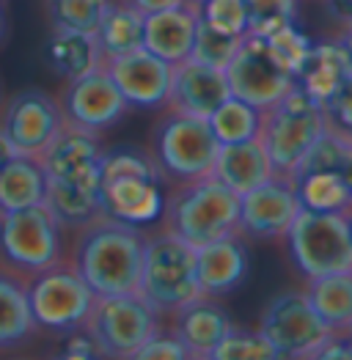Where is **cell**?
Returning a JSON list of instances; mask_svg holds the SVG:
<instances>
[{"instance_id": "f35d334b", "label": "cell", "mask_w": 352, "mask_h": 360, "mask_svg": "<svg viewBox=\"0 0 352 360\" xmlns=\"http://www.w3.org/2000/svg\"><path fill=\"white\" fill-rule=\"evenodd\" d=\"M325 8L336 22H341V25L352 22V0H325Z\"/></svg>"}, {"instance_id": "ffe728a7", "label": "cell", "mask_w": 352, "mask_h": 360, "mask_svg": "<svg viewBox=\"0 0 352 360\" xmlns=\"http://www.w3.org/2000/svg\"><path fill=\"white\" fill-rule=\"evenodd\" d=\"M196 28H199L196 3H182L174 8L149 11L144 14V47L149 53H154L157 58L176 66L184 58H190Z\"/></svg>"}, {"instance_id": "c3c4849f", "label": "cell", "mask_w": 352, "mask_h": 360, "mask_svg": "<svg viewBox=\"0 0 352 360\" xmlns=\"http://www.w3.org/2000/svg\"><path fill=\"white\" fill-rule=\"evenodd\" d=\"M350 138H352V135H350Z\"/></svg>"}, {"instance_id": "ab89813d", "label": "cell", "mask_w": 352, "mask_h": 360, "mask_svg": "<svg viewBox=\"0 0 352 360\" xmlns=\"http://www.w3.org/2000/svg\"><path fill=\"white\" fill-rule=\"evenodd\" d=\"M132 6H138L144 14L149 11H163V8H174V6H182V3H187V0H130Z\"/></svg>"}, {"instance_id": "836d02e7", "label": "cell", "mask_w": 352, "mask_h": 360, "mask_svg": "<svg viewBox=\"0 0 352 360\" xmlns=\"http://www.w3.org/2000/svg\"><path fill=\"white\" fill-rule=\"evenodd\" d=\"M264 41H267L270 53L275 56V60L297 80L303 63L308 60V53H311V44H314V41H311L303 30H297V22L284 25V28H278L275 33L264 36Z\"/></svg>"}, {"instance_id": "7a4b0ae2", "label": "cell", "mask_w": 352, "mask_h": 360, "mask_svg": "<svg viewBox=\"0 0 352 360\" xmlns=\"http://www.w3.org/2000/svg\"><path fill=\"white\" fill-rule=\"evenodd\" d=\"M163 229L193 248L239 234V195L218 176L171 184L163 204Z\"/></svg>"}, {"instance_id": "e575fe53", "label": "cell", "mask_w": 352, "mask_h": 360, "mask_svg": "<svg viewBox=\"0 0 352 360\" xmlns=\"http://www.w3.org/2000/svg\"><path fill=\"white\" fill-rule=\"evenodd\" d=\"M297 3L300 0H245L248 33L264 39L284 25L297 22Z\"/></svg>"}, {"instance_id": "4316f807", "label": "cell", "mask_w": 352, "mask_h": 360, "mask_svg": "<svg viewBox=\"0 0 352 360\" xmlns=\"http://www.w3.org/2000/svg\"><path fill=\"white\" fill-rule=\"evenodd\" d=\"M44 171L33 157L14 154L0 171V212L28 210L44 201Z\"/></svg>"}, {"instance_id": "5b68a950", "label": "cell", "mask_w": 352, "mask_h": 360, "mask_svg": "<svg viewBox=\"0 0 352 360\" xmlns=\"http://www.w3.org/2000/svg\"><path fill=\"white\" fill-rule=\"evenodd\" d=\"M218 138L206 119L165 108L151 132V157L165 184L209 176L218 157Z\"/></svg>"}, {"instance_id": "d6986e66", "label": "cell", "mask_w": 352, "mask_h": 360, "mask_svg": "<svg viewBox=\"0 0 352 360\" xmlns=\"http://www.w3.org/2000/svg\"><path fill=\"white\" fill-rule=\"evenodd\" d=\"M251 267L248 248L242 242V234H232L223 240L206 242L196 248V272H199V286L206 297H226L245 281Z\"/></svg>"}, {"instance_id": "e0dca14e", "label": "cell", "mask_w": 352, "mask_h": 360, "mask_svg": "<svg viewBox=\"0 0 352 360\" xmlns=\"http://www.w3.org/2000/svg\"><path fill=\"white\" fill-rule=\"evenodd\" d=\"M102 214L132 226H151L165 204V181L149 174H111L102 176Z\"/></svg>"}, {"instance_id": "484cf974", "label": "cell", "mask_w": 352, "mask_h": 360, "mask_svg": "<svg viewBox=\"0 0 352 360\" xmlns=\"http://www.w3.org/2000/svg\"><path fill=\"white\" fill-rule=\"evenodd\" d=\"M47 60L66 80H75V77H83L88 72L99 69L105 63V56L94 33L53 28L47 39Z\"/></svg>"}, {"instance_id": "4fadbf2b", "label": "cell", "mask_w": 352, "mask_h": 360, "mask_svg": "<svg viewBox=\"0 0 352 360\" xmlns=\"http://www.w3.org/2000/svg\"><path fill=\"white\" fill-rule=\"evenodd\" d=\"M63 121L72 127L88 129L94 135H102L105 129L116 127L127 113V99L116 89L113 77L108 75L105 63L83 77L66 80L58 96Z\"/></svg>"}, {"instance_id": "9c48e42d", "label": "cell", "mask_w": 352, "mask_h": 360, "mask_svg": "<svg viewBox=\"0 0 352 360\" xmlns=\"http://www.w3.org/2000/svg\"><path fill=\"white\" fill-rule=\"evenodd\" d=\"M96 292L69 259H61L47 270L28 278L30 314L39 328L56 333L83 330L88 314L94 308Z\"/></svg>"}, {"instance_id": "8992f818", "label": "cell", "mask_w": 352, "mask_h": 360, "mask_svg": "<svg viewBox=\"0 0 352 360\" xmlns=\"http://www.w3.org/2000/svg\"><path fill=\"white\" fill-rule=\"evenodd\" d=\"M63 259V226L42 201L28 210L0 212V264L28 281Z\"/></svg>"}, {"instance_id": "60d3db41", "label": "cell", "mask_w": 352, "mask_h": 360, "mask_svg": "<svg viewBox=\"0 0 352 360\" xmlns=\"http://www.w3.org/2000/svg\"><path fill=\"white\" fill-rule=\"evenodd\" d=\"M341 176L347 179V184L352 187V138L347 141V149H344V160H341Z\"/></svg>"}, {"instance_id": "d6a6232c", "label": "cell", "mask_w": 352, "mask_h": 360, "mask_svg": "<svg viewBox=\"0 0 352 360\" xmlns=\"http://www.w3.org/2000/svg\"><path fill=\"white\" fill-rule=\"evenodd\" d=\"M278 352L270 347V341L259 330H245V328H229L223 341L215 347L209 360H272Z\"/></svg>"}, {"instance_id": "f546056e", "label": "cell", "mask_w": 352, "mask_h": 360, "mask_svg": "<svg viewBox=\"0 0 352 360\" xmlns=\"http://www.w3.org/2000/svg\"><path fill=\"white\" fill-rule=\"evenodd\" d=\"M206 121H209V127H212L218 143H242V141L259 138L262 110L232 94L229 99H223V102L212 110V116Z\"/></svg>"}, {"instance_id": "30bf717a", "label": "cell", "mask_w": 352, "mask_h": 360, "mask_svg": "<svg viewBox=\"0 0 352 360\" xmlns=\"http://www.w3.org/2000/svg\"><path fill=\"white\" fill-rule=\"evenodd\" d=\"M63 124L66 121L56 96L42 89H23L8 99L0 119V132L14 154L39 160Z\"/></svg>"}, {"instance_id": "83f0119b", "label": "cell", "mask_w": 352, "mask_h": 360, "mask_svg": "<svg viewBox=\"0 0 352 360\" xmlns=\"http://www.w3.org/2000/svg\"><path fill=\"white\" fill-rule=\"evenodd\" d=\"M300 207L317 212H347L352 204V187L336 168H311L292 176Z\"/></svg>"}, {"instance_id": "44dd1931", "label": "cell", "mask_w": 352, "mask_h": 360, "mask_svg": "<svg viewBox=\"0 0 352 360\" xmlns=\"http://www.w3.org/2000/svg\"><path fill=\"white\" fill-rule=\"evenodd\" d=\"M171 319H174L171 333L184 344L190 358L201 360L212 358L215 347L223 341V335L232 328L226 308L215 297H206V295L182 305L176 314H171Z\"/></svg>"}, {"instance_id": "1f68e13d", "label": "cell", "mask_w": 352, "mask_h": 360, "mask_svg": "<svg viewBox=\"0 0 352 360\" xmlns=\"http://www.w3.org/2000/svg\"><path fill=\"white\" fill-rule=\"evenodd\" d=\"M239 41H242V36L223 33V30L206 25L204 20H199L190 58L201 60L206 66H215V69H226L234 58V53L239 50Z\"/></svg>"}, {"instance_id": "277c9868", "label": "cell", "mask_w": 352, "mask_h": 360, "mask_svg": "<svg viewBox=\"0 0 352 360\" xmlns=\"http://www.w3.org/2000/svg\"><path fill=\"white\" fill-rule=\"evenodd\" d=\"M138 292L163 319L176 314L190 300L201 297L196 248L168 229L146 234Z\"/></svg>"}, {"instance_id": "8d00e7d4", "label": "cell", "mask_w": 352, "mask_h": 360, "mask_svg": "<svg viewBox=\"0 0 352 360\" xmlns=\"http://www.w3.org/2000/svg\"><path fill=\"white\" fill-rule=\"evenodd\" d=\"M135 358L138 360H184L190 358V352L184 349V344L176 338L174 333L168 330H154L151 335L146 338V344L135 352Z\"/></svg>"}, {"instance_id": "603a6c76", "label": "cell", "mask_w": 352, "mask_h": 360, "mask_svg": "<svg viewBox=\"0 0 352 360\" xmlns=\"http://www.w3.org/2000/svg\"><path fill=\"white\" fill-rule=\"evenodd\" d=\"M212 176H218L226 187H232L237 195H242V193L259 187L270 176H275V171H272V162L264 151L262 141L251 138L242 143H220Z\"/></svg>"}, {"instance_id": "74e56055", "label": "cell", "mask_w": 352, "mask_h": 360, "mask_svg": "<svg viewBox=\"0 0 352 360\" xmlns=\"http://www.w3.org/2000/svg\"><path fill=\"white\" fill-rule=\"evenodd\" d=\"M325 116L327 124L344 135H352V75L350 80L336 91V96L325 105Z\"/></svg>"}, {"instance_id": "2e32d148", "label": "cell", "mask_w": 352, "mask_h": 360, "mask_svg": "<svg viewBox=\"0 0 352 360\" xmlns=\"http://www.w3.org/2000/svg\"><path fill=\"white\" fill-rule=\"evenodd\" d=\"M105 69L113 77L116 89L121 91V96L127 99L130 108L154 110V108L168 105L174 66L168 60L157 58L154 53H149L146 47L108 58Z\"/></svg>"}, {"instance_id": "6da1fadb", "label": "cell", "mask_w": 352, "mask_h": 360, "mask_svg": "<svg viewBox=\"0 0 352 360\" xmlns=\"http://www.w3.org/2000/svg\"><path fill=\"white\" fill-rule=\"evenodd\" d=\"M146 231L141 226L99 214L77 229L69 262L96 295L138 292Z\"/></svg>"}, {"instance_id": "7402d4cb", "label": "cell", "mask_w": 352, "mask_h": 360, "mask_svg": "<svg viewBox=\"0 0 352 360\" xmlns=\"http://www.w3.org/2000/svg\"><path fill=\"white\" fill-rule=\"evenodd\" d=\"M350 75L352 63L347 50L341 47V41L339 39H325V41L311 44L308 60L303 63V69L297 75V86L325 108L336 96V91L350 80Z\"/></svg>"}, {"instance_id": "7bdbcfd3", "label": "cell", "mask_w": 352, "mask_h": 360, "mask_svg": "<svg viewBox=\"0 0 352 360\" xmlns=\"http://www.w3.org/2000/svg\"><path fill=\"white\" fill-rule=\"evenodd\" d=\"M11 157H14V149L8 146V141H6V138H3V132H0V171H3V165H6Z\"/></svg>"}, {"instance_id": "f6af8a7d", "label": "cell", "mask_w": 352, "mask_h": 360, "mask_svg": "<svg viewBox=\"0 0 352 360\" xmlns=\"http://www.w3.org/2000/svg\"><path fill=\"white\" fill-rule=\"evenodd\" d=\"M3 30H6V17H3V11H0V36H3Z\"/></svg>"}, {"instance_id": "bcb514c9", "label": "cell", "mask_w": 352, "mask_h": 360, "mask_svg": "<svg viewBox=\"0 0 352 360\" xmlns=\"http://www.w3.org/2000/svg\"><path fill=\"white\" fill-rule=\"evenodd\" d=\"M187 3H201V0H187Z\"/></svg>"}, {"instance_id": "ee69618b", "label": "cell", "mask_w": 352, "mask_h": 360, "mask_svg": "<svg viewBox=\"0 0 352 360\" xmlns=\"http://www.w3.org/2000/svg\"><path fill=\"white\" fill-rule=\"evenodd\" d=\"M344 214H347V223H350V234H352V204L347 207V212H344Z\"/></svg>"}, {"instance_id": "cb8c5ba5", "label": "cell", "mask_w": 352, "mask_h": 360, "mask_svg": "<svg viewBox=\"0 0 352 360\" xmlns=\"http://www.w3.org/2000/svg\"><path fill=\"white\" fill-rule=\"evenodd\" d=\"M39 325L30 314L28 281L0 267V349H17L36 335Z\"/></svg>"}, {"instance_id": "ba28073f", "label": "cell", "mask_w": 352, "mask_h": 360, "mask_svg": "<svg viewBox=\"0 0 352 360\" xmlns=\"http://www.w3.org/2000/svg\"><path fill=\"white\" fill-rule=\"evenodd\" d=\"M289 256L303 278L352 270V234L344 212H317L300 207L289 231Z\"/></svg>"}, {"instance_id": "8fae6325", "label": "cell", "mask_w": 352, "mask_h": 360, "mask_svg": "<svg viewBox=\"0 0 352 360\" xmlns=\"http://www.w3.org/2000/svg\"><path fill=\"white\" fill-rule=\"evenodd\" d=\"M259 333L278 352V358H314L317 347L327 338V328L306 292H284L264 308Z\"/></svg>"}, {"instance_id": "d590c367", "label": "cell", "mask_w": 352, "mask_h": 360, "mask_svg": "<svg viewBox=\"0 0 352 360\" xmlns=\"http://www.w3.org/2000/svg\"><path fill=\"white\" fill-rule=\"evenodd\" d=\"M199 20L206 25L232 33V36H245L248 33V8L245 0H201L196 3Z\"/></svg>"}, {"instance_id": "f1b7e54d", "label": "cell", "mask_w": 352, "mask_h": 360, "mask_svg": "<svg viewBox=\"0 0 352 360\" xmlns=\"http://www.w3.org/2000/svg\"><path fill=\"white\" fill-rule=\"evenodd\" d=\"M96 41L105 60L138 50L144 47V11L138 6H132L130 0L111 3V8L105 11L99 28H96Z\"/></svg>"}, {"instance_id": "4dcf8cb0", "label": "cell", "mask_w": 352, "mask_h": 360, "mask_svg": "<svg viewBox=\"0 0 352 360\" xmlns=\"http://www.w3.org/2000/svg\"><path fill=\"white\" fill-rule=\"evenodd\" d=\"M113 0H47V20L56 30L96 33Z\"/></svg>"}, {"instance_id": "3957f363", "label": "cell", "mask_w": 352, "mask_h": 360, "mask_svg": "<svg viewBox=\"0 0 352 360\" xmlns=\"http://www.w3.org/2000/svg\"><path fill=\"white\" fill-rule=\"evenodd\" d=\"M327 132L325 108L294 83L275 105L262 110L259 141L278 176H292L300 160Z\"/></svg>"}, {"instance_id": "d4e9b609", "label": "cell", "mask_w": 352, "mask_h": 360, "mask_svg": "<svg viewBox=\"0 0 352 360\" xmlns=\"http://www.w3.org/2000/svg\"><path fill=\"white\" fill-rule=\"evenodd\" d=\"M306 297L330 333H352V270L306 278Z\"/></svg>"}, {"instance_id": "ac0fdd59", "label": "cell", "mask_w": 352, "mask_h": 360, "mask_svg": "<svg viewBox=\"0 0 352 360\" xmlns=\"http://www.w3.org/2000/svg\"><path fill=\"white\" fill-rule=\"evenodd\" d=\"M229 96H232V86H229L226 69H215L196 58H184L174 66L171 94L165 108L209 119L212 110Z\"/></svg>"}, {"instance_id": "52a82bcc", "label": "cell", "mask_w": 352, "mask_h": 360, "mask_svg": "<svg viewBox=\"0 0 352 360\" xmlns=\"http://www.w3.org/2000/svg\"><path fill=\"white\" fill-rule=\"evenodd\" d=\"M163 328V316L146 302L141 292L96 295L83 333L94 341L96 355L135 358L154 330Z\"/></svg>"}, {"instance_id": "7c38bea8", "label": "cell", "mask_w": 352, "mask_h": 360, "mask_svg": "<svg viewBox=\"0 0 352 360\" xmlns=\"http://www.w3.org/2000/svg\"><path fill=\"white\" fill-rule=\"evenodd\" d=\"M226 77H229L232 94L251 102L259 110H267L270 105H275L297 83L275 60L267 41L262 36H253V33L242 36L239 50L234 53L232 63L226 66Z\"/></svg>"}, {"instance_id": "7dc6e473", "label": "cell", "mask_w": 352, "mask_h": 360, "mask_svg": "<svg viewBox=\"0 0 352 360\" xmlns=\"http://www.w3.org/2000/svg\"><path fill=\"white\" fill-rule=\"evenodd\" d=\"M350 347H352V333H350Z\"/></svg>"}, {"instance_id": "9a60e30c", "label": "cell", "mask_w": 352, "mask_h": 360, "mask_svg": "<svg viewBox=\"0 0 352 360\" xmlns=\"http://www.w3.org/2000/svg\"><path fill=\"white\" fill-rule=\"evenodd\" d=\"M102 146L99 135L63 124L56 141L39 157L44 179L56 184L99 187L102 184Z\"/></svg>"}, {"instance_id": "5bb4252c", "label": "cell", "mask_w": 352, "mask_h": 360, "mask_svg": "<svg viewBox=\"0 0 352 360\" xmlns=\"http://www.w3.org/2000/svg\"><path fill=\"white\" fill-rule=\"evenodd\" d=\"M300 210L292 179L270 176L239 195V234L248 240H281Z\"/></svg>"}, {"instance_id": "b9f144b4", "label": "cell", "mask_w": 352, "mask_h": 360, "mask_svg": "<svg viewBox=\"0 0 352 360\" xmlns=\"http://www.w3.org/2000/svg\"><path fill=\"white\" fill-rule=\"evenodd\" d=\"M336 39H339V41H341V47L347 50V56H350V63H352V22H350V25H344V28H341V33H339Z\"/></svg>"}]
</instances>
